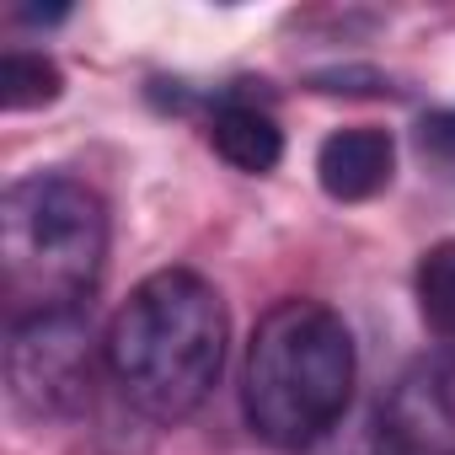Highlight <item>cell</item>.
Segmentation results:
<instances>
[{
	"instance_id": "cell-1",
	"label": "cell",
	"mask_w": 455,
	"mask_h": 455,
	"mask_svg": "<svg viewBox=\"0 0 455 455\" xmlns=\"http://www.w3.org/2000/svg\"><path fill=\"white\" fill-rule=\"evenodd\" d=\"M102 359L129 407L177 423L204 407L225 370V306L193 268H161L118 306Z\"/></svg>"
},
{
	"instance_id": "cell-2",
	"label": "cell",
	"mask_w": 455,
	"mask_h": 455,
	"mask_svg": "<svg viewBox=\"0 0 455 455\" xmlns=\"http://www.w3.org/2000/svg\"><path fill=\"white\" fill-rule=\"evenodd\" d=\"M108 263V209L65 177L38 172L0 198V295L12 322L81 316Z\"/></svg>"
},
{
	"instance_id": "cell-3",
	"label": "cell",
	"mask_w": 455,
	"mask_h": 455,
	"mask_svg": "<svg viewBox=\"0 0 455 455\" xmlns=\"http://www.w3.org/2000/svg\"><path fill=\"white\" fill-rule=\"evenodd\" d=\"M354 332L322 300H279L252 343L242 370V407L263 444L306 450L316 444L354 396Z\"/></svg>"
},
{
	"instance_id": "cell-4",
	"label": "cell",
	"mask_w": 455,
	"mask_h": 455,
	"mask_svg": "<svg viewBox=\"0 0 455 455\" xmlns=\"http://www.w3.org/2000/svg\"><path fill=\"white\" fill-rule=\"evenodd\" d=\"M6 380L12 402L22 412H65L86 396L92 364H86V332L81 316H38V322H12L6 343Z\"/></svg>"
},
{
	"instance_id": "cell-5",
	"label": "cell",
	"mask_w": 455,
	"mask_h": 455,
	"mask_svg": "<svg viewBox=\"0 0 455 455\" xmlns=\"http://www.w3.org/2000/svg\"><path fill=\"white\" fill-rule=\"evenodd\" d=\"M386 434L402 455H455V354L423 359L386 402Z\"/></svg>"
},
{
	"instance_id": "cell-6",
	"label": "cell",
	"mask_w": 455,
	"mask_h": 455,
	"mask_svg": "<svg viewBox=\"0 0 455 455\" xmlns=\"http://www.w3.org/2000/svg\"><path fill=\"white\" fill-rule=\"evenodd\" d=\"M391 172H396V145H391L386 129H370V124L338 129V134H327L322 150H316V182H322V193L338 198V204H364V198H375V193L391 182Z\"/></svg>"
},
{
	"instance_id": "cell-7",
	"label": "cell",
	"mask_w": 455,
	"mask_h": 455,
	"mask_svg": "<svg viewBox=\"0 0 455 455\" xmlns=\"http://www.w3.org/2000/svg\"><path fill=\"white\" fill-rule=\"evenodd\" d=\"M209 145L220 150V161H231L236 172H252V177H263L284 161L279 124L252 102H220L209 118Z\"/></svg>"
},
{
	"instance_id": "cell-8",
	"label": "cell",
	"mask_w": 455,
	"mask_h": 455,
	"mask_svg": "<svg viewBox=\"0 0 455 455\" xmlns=\"http://www.w3.org/2000/svg\"><path fill=\"white\" fill-rule=\"evenodd\" d=\"M418 316L434 338L455 343V242H434L423 258H418Z\"/></svg>"
},
{
	"instance_id": "cell-9",
	"label": "cell",
	"mask_w": 455,
	"mask_h": 455,
	"mask_svg": "<svg viewBox=\"0 0 455 455\" xmlns=\"http://www.w3.org/2000/svg\"><path fill=\"white\" fill-rule=\"evenodd\" d=\"M65 92V76L54 60L28 54V49H6L0 54V108L6 113H28V108H49Z\"/></svg>"
},
{
	"instance_id": "cell-10",
	"label": "cell",
	"mask_w": 455,
	"mask_h": 455,
	"mask_svg": "<svg viewBox=\"0 0 455 455\" xmlns=\"http://www.w3.org/2000/svg\"><path fill=\"white\" fill-rule=\"evenodd\" d=\"M418 156L439 172V177H455V113H428L418 124Z\"/></svg>"
}]
</instances>
